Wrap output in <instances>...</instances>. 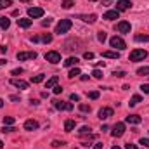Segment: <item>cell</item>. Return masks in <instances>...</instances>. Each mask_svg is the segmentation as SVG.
<instances>
[{"instance_id":"obj_1","label":"cell","mask_w":149,"mask_h":149,"mask_svg":"<svg viewBox=\"0 0 149 149\" xmlns=\"http://www.w3.org/2000/svg\"><path fill=\"white\" fill-rule=\"evenodd\" d=\"M71 26H73L71 19H61V21L57 23V26H56V33L64 35V33H68V31L71 30Z\"/></svg>"},{"instance_id":"obj_2","label":"cell","mask_w":149,"mask_h":149,"mask_svg":"<svg viewBox=\"0 0 149 149\" xmlns=\"http://www.w3.org/2000/svg\"><path fill=\"white\" fill-rule=\"evenodd\" d=\"M146 57H148V52H146V50H142V49H135V50L130 52V57H128V59H130L132 63H137V61H144Z\"/></svg>"},{"instance_id":"obj_3","label":"cell","mask_w":149,"mask_h":149,"mask_svg":"<svg viewBox=\"0 0 149 149\" xmlns=\"http://www.w3.org/2000/svg\"><path fill=\"white\" fill-rule=\"evenodd\" d=\"M45 61H49L50 64H57V63H61V54L56 50H49V52H45Z\"/></svg>"},{"instance_id":"obj_4","label":"cell","mask_w":149,"mask_h":149,"mask_svg":"<svg viewBox=\"0 0 149 149\" xmlns=\"http://www.w3.org/2000/svg\"><path fill=\"white\" fill-rule=\"evenodd\" d=\"M109 45H111L114 50H123L125 47H127V43H125V40L120 37H113L111 40H109Z\"/></svg>"},{"instance_id":"obj_5","label":"cell","mask_w":149,"mask_h":149,"mask_svg":"<svg viewBox=\"0 0 149 149\" xmlns=\"http://www.w3.org/2000/svg\"><path fill=\"white\" fill-rule=\"evenodd\" d=\"M28 59H37V52L30 50V52H17V61H28Z\"/></svg>"},{"instance_id":"obj_6","label":"cell","mask_w":149,"mask_h":149,"mask_svg":"<svg viewBox=\"0 0 149 149\" xmlns=\"http://www.w3.org/2000/svg\"><path fill=\"white\" fill-rule=\"evenodd\" d=\"M54 108L56 109H61V111H71L73 109V104L71 102H63V101H54Z\"/></svg>"},{"instance_id":"obj_7","label":"cell","mask_w":149,"mask_h":149,"mask_svg":"<svg viewBox=\"0 0 149 149\" xmlns=\"http://www.w3.org/2000/svg\"><path fill=\"white\" fill-rule=\"evenodd\" d=\"M123 134H125V123H116L111 130V135L113 137H121Z\"/></svg>"},{"instance_id":"obj_8","label":"cell","mask_w":149,"mask_h":149,"mask_svg":"<svg viewBox=\"0 0 149 149\" xmlns=\"http://www.w3.org/2000/svg\"><path fill=\"white\" fill-rule=\"evenodd\" d=\"M10 85L17 87V88H21V90H26V88L30 87V83L24 81V80H21V78H12V80H10Z\"/></svg>"},{"instance_id":"obj_9","label":"cell","mask_w":149,"mask_h":149,"mask_svg":"<svg viewBox=\"0 0 149 149\" xmlns=\"http://www.w3.org/2000/svg\"><path fill=\"white\" fill-rule=\"evenodd\" d=\"M116 30H118L120 33H130L132 26H130V23H128V21H120V23L116 24Z\"/></svg>"},{"instance_id":"obj_10","label":"cell","mask_w":149,"mask_h":149,"mask_svg":"<svg viewBox=\"0 0 149 149\" xmlns=\"http://www.w3.org/2000/svg\"><path fill=\"white\" fill-rule=\"evenodd\" d=\"M132 7V2L130 0H118L116 2V10L120 12V10H128Z\"/></svg>"},{"instance_id":"obj_11","label":"cell","mask_w":149,"mask_h":149,"mask_svg":"<svg viewBox=\"0 0 149 149\" xmlns=\"http://www.w3.org/2000/svg\"><path fill=\"white\" fill-rule=\"evenodd\" d=\"M78 19H81V21H85V23H88V24H94L95 21H97V16L95 14H80L78 16Z\"/></svg>"},{"instance_id":"obj_12","label":"cell","mask_w":149,"mask_h":149,"mask_svg":"<svg viewBox=\"0 0 149 149\" xmlns=\"http://www.w3.org/2000/svg\"><path fill=\"white\" fill-rule=\"evenodd\" d=\"M28 16L30 17H42L43 16V9H40V7H30L28 9Z\"/></svg>"},{"instance_id":"obj_13","label":"cell","mask_w":149,"mask_h":149,"mask_svg":"<svg viewBox=\"0 0 149 149\" xmlns=\"http://www.w3.org/2000/svg\"><path fill=\"white\" fill-rule=\"evenodd\" d=\"M111 116H113L111 108H101V109H99V118H101V120H108V118H111Z\"/></svg>"},{"instance_id":"obj_14","label":"cell","mask_w":149,"mask_h":149,"mask_svg":"<svg viewBox=\"0 0 149 149\" xmlns=\"http://www.w3.org/2000/svg\"><path fill=\"white\" fill-rule=\"evenodd\" d=\"M37 128H38V121H35V120H26V121H24V130L33 132V130H37Z\"/></svg>"},{"instance_id":"obj_15","label":"cell","mask_w":149,"mask_h":149,"mask_svg":"<svg viewBox=\"0 0 149 149\" xmlns=\"http://www.w3.org/2000/svg\"><path fill=\"white\" fill-rule=\"evenodd\" d=\"M118 16H120V12L114 9V10H108V12L102 16V19H106V21H113V19H118Z\"/></svg>"},{"instance_id":"obj_16","label":"cell","mask_w":149,"mask_h":149,"mask_svg":"<svg viewBox=\"0 0 149 149\" xmlns=\"http://www.w3.org/2000/svg\"><path fill=\"white\" fill-rule=\"evenodd\" d=\"M142 121V118L139 114H128L127 116V123H132V125H139Z\"/></svg>"},{"instance_id":"obj_17","label":"cell","mask_w":149,"mask_h":149,"mask_svg":"<svg viewBox=\"0 0 149 149\" xmlns=\"http://www.w3.org/2000/svg\"><path fill=\"white\" fill-rule=\"evenodd\" d=\"M102 57H108V59H120V52H118V50H106V52H102Z\"/></svg>"},{"instance_id":"obj_18","label":"cell","mask_w":149,"mask_h":149,"mask_svg":"<svg viewBox=\"0 0 149 149\" xmlns=\"http://www.w3.org/2000/svg\"><path fill=\"white\" fill-rule=\"evenodd\" d=\"M17 26H19V28H30V26H31V19L21 17V19H17Z\"/></svg>"},{"instance_id":"obj_19","label":"cell","mask_w":149,"mask_h":149,"mask_svg":"<svg viewBox=\"0 0 149 149\" xmlns=\"http://www.w3.org/2000/svg\"><path fill=\"white\" fill-rule=\"evenodd\" d=\"M57 81H59V76H52V78H49V80H47L45 87H47V88H54V87L57 85Z\"/></svg>"},{"instance_id":"obj_20","label":"cell","mask_w":149,"mask_h":149,"mask_svg":"<svg viewBox=\"0 0 149 149\" xmlns=\"http://www.w3.org/2000/svg\"><path fill=\"white\" fill-rule=\"evenodd\" d=\"M78 63H80V61H78V57H68V59L64 61V66H68V68H70V66H76Z\"/></svg>"},{"instance_id":"obj_21","label":"cell","mask_w":149,"mask_h":149,"mask_svg":"<svg viewBox=\"0 0 149 149\" xmlns=\"http://www.w3.org/2000/svg\"><path fill=\"white\" fill-rule=\"evenodd\" d=\"M64 130H66V132L74 130V120H66V121H64Z\"/></svg>"},{"instance_id":"obj_22","label":"cell","mask_w":149,"mask_h":149,"mask_svg":"<svg viewBox=\"0 0 149 149\" xmlns=\"http://www.w3.org/2000/svg\"><path fill=\"white\" fill-rule=\"evenodd\" d=\"M45 80V74H35V76H31V83H42Z\"/></svg>"},{"instance_id":"obj_23","label":"cell","mask_w":149,"mask_h":149,"mask_svg":"<svg viewBox=\"0 0 149 149\" xmlns=\"http://www.w3.org/2000/svg\"><path fill=\"white\" fill-rule=\"evenodd\" d=\"M10 26V21L7 19V17H0V28H3V30H7Z\"/></svg>"},{"instance_id":"obj_24","label":"cell","mask_w":149,"mask_h":149,"mask_svg":"<svg viewBox=\"0 0 149 149\" xmlns=\"http://www.w3.org/2000/svg\"><path fill=\"white\" fill-rule=\"evenodd\" d=\"M137 74H141V76H148L149 74V66H142V68H139V70H137Z\"/></svg>"},{"instance_id":"obj_25","label":"cell","mask_w":149,"mask_h":149,"mask_svg":"<svg viewBox=\"0 0 149 149\" xmlns=\"http://www.w3.org/2000/svg\"><path fill=\"white\" fill-rule=\"evenodd\" d=\"M139 102H142V97H141V95H134V97L130 99V106H137Z\"/></svg>"},{"instance_id":"obj_26","label":"cell","mask_w":149,"mask_h":149,"mask_svg":"<svg viewBox=\"0 0 149 149\" xmlns=\"http://www.w3.org/2000/svg\"><path fill=\"white\" fill-rule=\"evenodd\" d=\"M61 5H63V9H71V7L74 5V2H73V0H64Z\"/></svg>"},{"instance_id":"obj_27","label":"cell","mask_w":149,"mask_h":149,"mask_svg":"<svg viewBox=\"0 0 149 149\" xmlns=\"http://www.w3.org/2000/svg\"><path fill=\"white\" fill-rule=\"evenodd\" d=\"M135 42H149V35H135Z\"/></svg>"},{"instance_id":"obj_28","label":"cell","mask_w":149,"mask_h":149,"mask_svg":"<svg viewBox=\"0 0 149 149\" xmlns=\"http://www.w3.org/2000/svg\"><path fill=\"white\" fill-rule=\"evenodd\" d=\"M40 40H42L43 43H50V42H52V35H50V33H45V35L40 38Z\"/></svg>"},{"instance_id":"obj_29","label":"cell","mask_w":149,"mask_h":149,"mask_svg":"<svg viewBox=\"0 0 149 149\" xmlns=\"http://www.w3.org/2000/svg\"><path fill=\"white\" fill-rule=\"evenodd\" d=\"M106 38H108V35H106L104 31H99V33H97V40H99V42H102V43H104V42H106Z\"/></svg>"},{"instance_id":"obj_30","label":"cell","mask_w":149,"mask_h":149,"mask_svg":"<svg viewBox=\"0 0 149 149\" xmlns=\"http://www.w3.org/2000/svg\"><path fill=\"white\" fill-rule=\"evenodd\" d=\"M92 76H94V78H97V80H101V78H102V71H101V70H97V68H95V70H94V71H92Z\"/></svg>"},{"instance_id":"obj_31","label":"cell","mask_w":149,"mask_h":149,"mask_svg":"<svg viewBox=\"0 0 149 149\" xmlns=\"http://www.w3.org/2000/svg\"><path fill=\"white\" fill-rule=\"evenodd\" d=\"M9 5H12V0H0V9H5Z\"/></svg>"},{"instance_id":"obj_32","label":"cell","mask_w":149,"mask_h":149,"mask_svg":"<svg viewBox=\"0 0 149 149\" xmlns=\"http://www.w3.org/2000/svg\"><path fill=\"white\" fill-rule=\"evenodd\" d=\"M78 74H81V71H80L78 68H74V70H71V71L68 73V76H70V78H74V76H78Z\"/></svg>"},{"instance_id":"obj_33","label":"cell","mask_w":149,"mask_h":149,"mask_svg":"<svg viewBox=\"0 0 149 149\" xmlns=\"http://www.w3.org/2000/svg\"><path fill=\"white\" fill-rule=\"evenodd\" d=\"M3 125H14V118L12 116H5L3 118Z\"/></svg>"},{"instance_id":"obj_34","label":"cell","mask_w":149,"mask_h":149,"mask_svg":"<svg viewBox=\"0 0 149 149\" xmlns=\"http://www.w3.org/2000/svg\"><path fill=\"white\" fill-rule=\"evenodd\" d=\"M78 108H80L81 113H90V106H87V104H80Z\"/></svg>"},{"instance_id":"obj_35","label":"cell","mask_w":149,"mask_h":149,"mask_svg":"<svg viewBox=\"0 0 149 149\" xmlns=\"http://www.w3.org/2000/svg\"><path fill=\"white\" fill-rule=\"evenodd\" d=\"M88 97L95 101V99H99V92H97V90H92V92H88Z\"/></svg>"},{"instance_id":"obj_36","label":"cell","mask_w":149,"mask_h":149,"mask_svg":"<svg viewBox=\"0 0 149 149\" xmlns=\"http://www.w3.org/2000/svg\"><path fill=\"white\" fill-rule=\"evenodd\" d=\"M14 130H16V128H14L12 125H3V128H2L3 134H5V132H14Z\"/></svg>"},{"instance_id":"obj_37","label":"cell","mask_w":149,"mask_h":149,"mask_svg":"<svg viewBox=\"0 0 149 149\" xmlns=\"http://www.w3.org/2000/svg\"><path fill=\"white\" fill-rule=\"evenodd\" d=\"M78 132H80V135H83V134H90V127H81Z\"/></svg>"},{"instance_id":"obj_38","label":"cell","mask_w":149,"mask_h":149,"mask_svg":"<svg viewBox=\"0 0 149 149\" xmlns=\"http://www.w3.org/2000/svg\"><path fill=\"white\" fill-rule=\"evenodd\" d=\"M139 144H142V148H148L149 149V139H141V142Z\"/></svg>"},{"instance_id":"obj_39","label":"cell","mask_w":149,"mask_h":149,"mask_svg":"<svg viewBox=\"0 0 149 149\" xmlns=\"http://www.w3.org/2000/svg\"><path fill=\"white\" fill-rule=\"evenodd\" d=\"M64 142L63 141H52V148H59V146H63Z\"/></svg>"},{"instance_id":"obj_40","label":"cell","mask_w":149,"mask_h":149,"mask_svg":"<svg viewBox=\"0 0 149 149\" xmlns=\"http://www.w3.org/2000/svg\"><path fill=\"white\" fill-rule=\"evenodd\" d=\"M141 90H142L144 94H149V83H144V85L141 87Z\"/></svg>"},{"instance_id":"obj_41","label":"cell","mask_w":149,"mask_h":149,"mask_svg":"<svg viewBox=\"0 0 149 149\" xmlns=\"http://www.w3.org/2000/svg\"><path fill=\"white\" fill-rule=\"evenodd\" d=\"M114 76H118V78H123V76H127V73H125V71H114Z\"/></svg>"},{"instance_id":"obj_42","label":"cell","mask_w":149,"mask_h":149,"mask_svg":"<svg viewBox=\"0 0 149 149\" xmlns=\"http://www.w3.org/2000/svg\"><path fill=\"white\" fill-rule=\"evenodd\" d=\"M61 92H63V88H61L59 85H56V87H54V94H56V95H59Z\"/></svg>"},{"instance_id":"obj_43","label":"cell","mask_w":149,"mask_h":149,"mask_svg":"<svg viewBox=\"0 0 149 149\" xmlns=\"http://www.w3.org/2000/svg\"><path fill=\"white\" fill-rule=\"evenodd\" d=\"M83 57H85V59H94V54H92V52H85Z\"/></svg>"},{"instance_id":"obj_44","label":"cell","mask_w":149,"mask_h":149,"mask_svg":"<svg viewBox=\"0 0 149 149\" xmlns=\"http://www.w3.org/2000/svg\"><path fill=\"white\" fill-rule=\"evenodd\" d=\"M70 99H71V101H74V102H78V101H80V97H78L76 94H71V95H70Z\"/></svg>"},{"instance_id":"obj_45","label":"cell","mask_w":149,"mask_h":149,"mask_svg":"<svg viewBox=\"0 0 149 149\" xmlns=\"http://www.w3.org/2000/svg\"><path fill=\"white\" fill-rule=\"evenodd\" d=\"M50 23H52V19H43V21H42V26H49Z\"/></svg>"},{"instance_id":"obj_46","label":"cell","mask_w":149,"mask_h":149,"mask_svg":"<svg viewBox=\"0 0 149 149\" xmlns=\"http://www.w3.org/2000/svg\"><path fill=\"white\" fill-rule=\"evenodd\" d=\"M23 73V70L21 68H17V70H12V74H21Z\"/></svg>"},{"instance_id":"obj_47","label":"cell","mask_w":149,"mask_h":149,"mask_svg":"<svg viewBox=\"0 0 149 149\" xmlns=\"http://www.w3.org/2000/svg\"><path fill=\"white\" fill-rule=\"evenodd\" d=\"M102 148H104V144H101V142H97V144L94 146V149H102Z\"/></svg>"},{"instance_id":"obj_48","label":"cell","mask_w":149,"mask_h":149,"mask_svg":"<svg viewBox=\"0 0 149 149\" xmlns=\"http://www.w3.org/2000/svg\"><path fill=\"white\" fill-rule=\"evenodd\" d=\"M127 149H137V146H135V144H130V142H128V144H127Z\"/></svg>"},{"instance_id":"obj_49","label":"cell","mask_w":149,"mask_h":149,"mask_svg":"<svg viewBox=\"0 0 149 149\" xmlns=\"http://www.w3.org/2000/svg\"><path fill=\"white\" fill-rule=\"evenodd\" d=\"M10 101H14V102H17V101H19V97H17V95H10Z\"/></svg>"},{"instance_id":"obj_50","label":"cell","mask_w":149,"mask_h":149,"mask_svg":"<svg viewBox=\"0 0 149 149\" xmlns=\"http://www.w3.org/2000/svg\"><path fill=\"white\" fill-rule=\"evenodd\" d=\"M0 52H2V54H5V52H7V47H5V45H2V47H0Z\"/></svg>"},{"instance_id":"obj_51","label":"cell","mask_w":149,"mask_h":149,"mask_svg":"<svg viewBox=\"0 0 149 149\" xmlns=\"http://www.w3.org/2000/svg\"><path fill=\"white\" fill-rule=\"evenodd\" d=\"M113 2H114V0H104V2H102V5H109V3H113Z\"/></svg>"},{"instance_id":"obj_52","label":"cell","mask_w":149,"mask_h":149,"mask_svg":"<svg viewBox=\"0 0 149 149\" xmlns=\"http://www.w3.org/2000/svg\"><path fill=\"white\" fill-rule=\"evenodd\" d=\"M31 42H35V43H37V42H40V37H33V38H31Z\"/></svg>"},{"instance_id":"obj_53","label":"cell","mask_w":149,"mask_h":149,"mask_svg":"<svg viewBox=\"0 0 149 149\" xmlns=\"http://www.w3.org/2000/svg\"><path fill=\"white\" fill-rule=\"evenodd\" d=\"M3 64H7V61L5 59H0V66H3Z\"/></svg>"},{"instance_id":"obj_54","label":"cell","mask_w":149,"mask_h":149,"mask_svg":"<svg viewBox=\"0 0 149 149\" xmlns=\"http://www.w3.org/2000/svg\"><path fill=\"white\" fill-rule=\"evenodd\" d=\"M23 3H28V2H33V0H21Z\"/></svg>"},{"instance_id":"obj_55","label":"cell","mask_w":149,"mask_h":149,"mask_svg":"<svg viewBox=\"0 0 149 149\" xmlns=\"http://www.w3.org/2000/svg\"><path fill=\"white\" fill-rule=\"evenodd\" d=\"M2 106H3V99L0 97V108H2Z\"/></svg>"},{"instance_id":"obj_56","label":"cell","mask_w":149,"mask_h":149,"mask_svg":"<svg viewBox=\"0 0 149 149\" xmlns=\"http://www.w3.org/2000/svg\"><path fill=\"white\" fill-rule=\"evenodd\" d=\"M111 149H121V148H118V146H113V148Z\"/></svg>"},{"instance_id":"obj_57","label":"cell","mask_w":149,"mask_h":149,"mask_svg":"<svg viewBox=\"0 0 149 149\" xmlns=\"http://www.w3.org/2000/svg\"><path fill=\"white\" fill-rule=\"evenodd\" d=\"M3 148V142H2V141H0V149Z\"/></svg>"},{"instance_id":"obj_58","label":"cell","mask_w":149,"mask_h":149,"mask_svg":"<svg viewBox=\"0 0 149 149\" xmlns=\"http://www.w3.org/2000/svg\"><path fill=\"white\" fill-rule=\"evenodd\" d=\"M90 2H95V0H90Z\"/></svg>"},{"instance_id":"obj_59","label":"cell","mask_w":149,"mask_h":149,"mask_svg":"<svg viewBox=\"0 0 149 149\" xmlns=\"http://www.w3.org/2000/svg\"><path fill=\"white\" fill-rule=\"evenodd\" d=\"M146 149H148V148H146Z\"/></svg>"}]
</instances>
